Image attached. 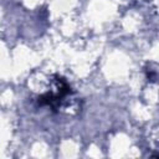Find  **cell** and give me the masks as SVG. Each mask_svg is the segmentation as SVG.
Returning a JSON list of instances; mask_svg holds the SVG:
<instances>
[{
	"mask_svg": "<svg viewBox=\"0 0 159 159\" xmlns=\"http://www.w3.org/2000/svg\"><path fill=\"white\" fill-rule=\"evenodd\" d=\"M72 96L73 91L67 81L55 75L50 80V89L37 97V103L42 107H50L52 111H60L67 104L68 98H72Z\"/></svg>",
	"mask_w": 159,
	"mask_h": 159,
	"instance_id": "1",
	"label": "cell"
}]
</instances>
